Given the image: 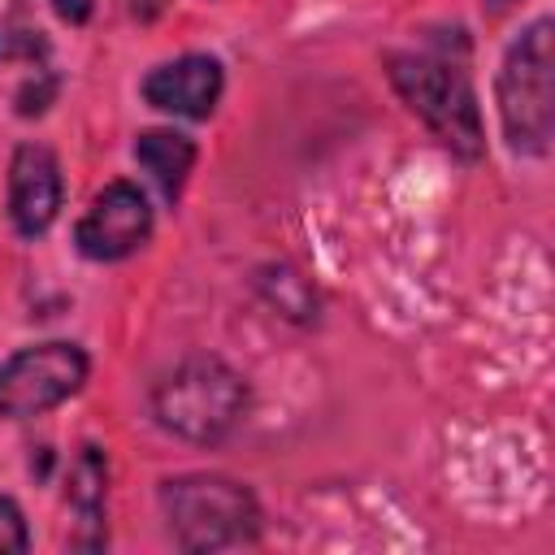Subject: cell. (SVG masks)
<instances>
[{
    "label": "cell",
    "mask_w": 555,
    "mask_h": 555,
    "mask_svg": "<svg viewBox=\"0 0 555 555\" xmlns=\"http://www.w3.org/2000/svg\"><path fill=\"white\" fill-rule=\"evenodd\" d=\"M104 460H100V451L95 447H82V455L74 460V468H69V503L82 512V520L87 525H95L100 520V507H104Z\"/></svg>",
    "instance_id": "10"
},
{
    "label": "cell",
    "mask_w": 555,
    "mask_h": 555,
    "mask_svg": "<svg viewBox=\"0 0 555 555\" xmlns=\"http://www.w3.org/2000/svg\"><path fill=\"white\" fill-rule=\"evenodd\" d=\"M26 546H30V533H26V520H22V512H17V503L0 494V555H4V551H26Z\"/></svg>",
    "instance_id": "12"
},
{
    "label": "cell",
    "mask_w": 555,
    "mask_h": 555,
    "mask_svg": "<svg viewBox=\"0 0 555 555\" xmlns=\"http://www.w3.org/2000/svg\"><path fill=\"white\" fill-rule=\"evenodd\" d=\"M91 4L95 0H52L56 17H65V22H87L91 17Z\"/></svg>",
    "instance_id": "13"
},
{
    "label": "cell",
    "mask_w": 555,
    "mask_h": 555,
    "mask_svg": "<svg viewBox=\"0 0 555 555\" xmlns=\"http://www.w3.org/2000/svg\"><path fill=\"white\" fill-rule=\"evenodd\" d=\"M143 100L152 108H165L173 117H208L221 100V65L212 56H178L169 65H156L143 78Z\"/></svg>",
    "instance_id": "8"
},
{
    "label": "cell",
    "mask_w": 555,
    "mask_h": 555,
    "mask_svg": "<svg viewBox=\"0 0 555 555\" xmlns=\"http://www.w3.org/2000/svg\"><path fill=\"white\" fill-rule=\"evenodd\" d=\"M43 35L35 30V26H22V30H13V26H0V61H13V56H26V61H35V56H43Z\"/></svg>",
    "instance_id": "11"
},
{
    "label": "cell",
    "mask_w": 555,
    "mask_h": 555,
    "mask_svg": "<svg viewBox=\"0 0 555 555\" xmlns=\"http://www.w3.org/2000/svg\"><path fill=\"white\" fill-rule=\"evenodd\" d=\"M390 78H395L399 95L408 100V108L421 113V121L451 152H460V156L481 152V113H477V95L460 65H447V61L421 56V52H399V56H390Z\"/></svg>",
    "instance_id": "4"
},
{
    "label": "cell",
    "mask_w": 555,
    "mask_h": 555,
    "mask_svg": "<svg viewBox=\"0 0 555 555\" xmlns=\"http://www.w3.org/2000/svg\"><path fill=\"white\" fill-rule=\"evenodd\" d=\"M160 507L182 551H221L251 542L260 529V507L247 486L230 477H178L160 486Z\"/></svg>",
    "instance_id": "2"
},
{
    "label": "cell",
    "mask_w": 555,
    "mask_h": 555,
    "mask_svg": "<svg viewBox=\"0 0 555 555\" xmlns=\"http://www.w3.org/2000/svg\"><path fill=\"white\" fill-rule=\"evenodd\" d=\"M152 403L160 425L173 429L178 438L217 442L238 425L247 408V386L217 356H191L156 386Z\"/></svg>",
    "instance_id": "1"
},
{
    "label": "cell",
    "mask_w": 555,
    "mask_h": 555,
    "mask_svg": "<svg viewBox=\"0 0 555 555\" xmlns=\"http://www.w3.org/2000/svg\"><path fill=\"white\" fill-rule=\"evenodd\" d=\"M147 234H152L147 195L130 182H108L82 212L74 243L87 260H121V256L139 251L147 243Z\"/></svg>",
    "instance_id": "6"
},
{
    "label": "cell",
    "mask_w": 555,
    "mask_h": 555,
    "mask_svg": "<svg viewBox=\"0 0 555 555\" xmlns=\"http://www.w3.org/2000/svg\"><path fill=\"white\" fill-rule=\"evenodd\" d=\"M551 17H538L503 56L499 69V117L503 134L516 152L542 156L551 147V113H555V82L551 69Z\"/></svg>",
    "instance_id": "3"
},
{
    "label": "cell",
    "mask_w": 555,
    "mask_h": 555,
    "mask_svg": "<svg viewBox=\"0 0 555 555\" xmlns=\"http://www.w3.org/2000/svg\"><path fill=\"white\" fill-rule=\"evenodd\" d=\"M134 160L152 173V182L173 199L195 165V143L178 130H147L134 139Z\"/></svg>",
    "instance_id": "9"
},
{
    "label": "cell",
    "mask_w": 555,
    "mask_h": 555,
    "mask_svg": "<svg viewBox=\"0 0 555 555\" xmlns=\"http://www.w3.org/2000/svg\"><path fill=\"white\" fill-rule=\"evenodd\" d=\"M87 382V356L74 343H39L0 364V416L26 421L61 399H69Z\"/></svg>",
    "instance_id": "5"
},
{
    "label": "cell",
    "mask_w": 555,
    "mask_h": 555,
    "mask_svg": "<svg viewBox=\"0 0 555 555\" xmlns=\"http://www.w3.org/2000/svg\"><path fill=\"white\" fill-rule=\"evenodd\" d=\"M61 208V165L43 143H22L9 165V217L17 234L35 238L56 221Z\"/></svg>",
    "instance_id": "7"
}]
</instances>
